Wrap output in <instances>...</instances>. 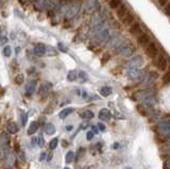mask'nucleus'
I'll list each match as a JSON object with an SVG mask.
<instances>
[{"mask_svg":"<svg viewBox=\"0 0 170 169\" xmlns=\"http://www.w3.org/2000/svg\"><path fill=\"white\" fill-rule=\"evenodd\" d=\"M7 42H8L7 32H5V31L0 32V45H4Z\"/></svg>","mask_w":170,"mask_h":169,"instance_id":"obj_32","label":"nucleus"},{"mask_svg":"<svg viewBox=\"0 0 170 169\" xmlns=\"http://www.w3.org/2000/svg\"><path fill=\"white\" fill-rule=\"evenodd\" d=\"M46 159H47V153H46V152H42V153H40V156H39V161L43 162V161H45Z\"/></svg>","mask_w":170,"mask_h":169,"instance_id":"obj_44","label":"nucleus"},{"mask_svg":"<svg viewBox=\"0 0 170 169\" xmlns=\"http://www.w3.org/2000/svg\"><path fill=\"white\" fill-rule=\"evenodd\" d=\"M12 54V49H11L10 46H5L3 48V55L7 56V58H10V55Z\"/></svg>","mask_w":170,"mask_h":169,"instance_id":"obj_37","label":"nucleus"},{"mask_svg":"<svg viewBox=\"0 0 170 169\" xmlns=\"http://www.w3.org/2000/svg\"><path fill=\"white\" fill-rule=\"evenodd\" d=\"M64 169H70L69 167H65V168H64Z\"/></svg>","mask_w":170,"mask_h":169,"instance_id":"obj_61","label":"nucleus"},{"mask_svg":"<svg viewBox=\"0 0 170 169\" xmlns=\"http://www.w3.org/2000/svg\"><path fill=\"white\" fill-rule=\"evenodd\" d=\"M107 36H109V32H107V30L100 31V32L98 33V35H97V37H98V39H99L100 42L105 41V39L107 38Z\"/></svg>","mask_w":170,"mask_h":169,"instance_id":"obj_25","label":"nucleus"},{"mask_svg":"<svg viewBox=\"0 0 170 169\" xmlns=\"http://www.w3.org/2000/svg\"><path fill=\"white\" fill-rule=\"evenodd\" d=\"M45 133L48 134V135H52V134L55 133V127L54 125H52V123H47V125H45Z\"/></svg>","mask_w":170,"mask_h":169,"instance_id":"obj_20","label":"nucleus"},{"mask_svg":"<svg viewBox=\"0 0 170 169\" xmlns=\"http://www.w3.org/2000/svg\"><path fill=\"white\" fill-rule=\"evenodd\" d=\"M158 79V74L157 71H150L148 74V76L145 78V80H147L148 83H153Z\"/></svg>","mask_w":170,"mask_h":169,"instance_id":"obj_14","label":"nucleus"},{"mask_svg":"<svg viewBox=\"0 0 170 169\" xmlns=\"http://www.w3.org/2000/svg\"><path fill=\"white\" fill-rule=\"evenodd\" d=\"M8 169H9V168H8Z\"/></svg>","mask_w":170,"mask_h":169,"instance_id":"obj_63","label":"nucleus"},{"mask_svg":"<svg viewBox=\"0 0 170 169\" xmlns=\"http://www.w3.org/2000/svg\"><path fill=\"white\" fill-rule=\"evenodd\" d=\"M167 65H168V62H167V59L164 55H160L157 59V63H156V66L160 70H166L167 69Z\"/></svg>","mask_w":170,"mask_h":169,"instance_id":"obj_7","label":"nucleus"},{"mask_svg":"<svg viewBox=\"0 0 170 169\" xmlns=\"http://www.w3.org/2000/svg\"><path fill=\"white\" fill-rule=\"evenodd\" d=\"M39 128V123H37V121L31 122L30 127H29V129H28V134H29V135H33V134H35L37 132Z\"/></svg>","mask_w":170,"mask_h":169,"instance_id":"obj_19","label":"nucleus"},{"mask_svg":"<svg viewBox=\"0 0 170 169\" xmlns=\"http://www.w3.org/2000/svg\"><path fill=\"white\" fill-rule=\"evenodd\" d=\"M169 10H170V5L169 4H166V8H165V13L167 16H169Z\"/></svg>","mask_w":170,"mask_h":169,"instance_id":"obj_53","label":"nucleus"},{"mask_svg":"<svg viewBox=\"0 0 170 169\" xmlns=\"http://www.w3.org/2000/svg\"><path fill=\"white\" fill-rule=\"evenodd\" d=\"M39 143V137H36V136H34L33 138H32V145H35Z\"/></svg>","mask_w":170,"mask_h":169,"instance_id":"obj_52","label":"nucleus"},{"mask_svg":"<svg viewBox=\"0 0 170 169\" xmlns=\"http://www.w3.org/2000/svg\"><path fill=\"white\" fill-rule=\"evenodd\" d=\"M110 60H111V54L109 52H105V53H103V55H102L101 64L102 65H105V64H106Z\"/></svg>","mask_w":170,"mask_h":169,"instance_id":"obj_31","label":"nucleus"},{"mask_svg":"<svg viewBox=\"0 0 170 169\" xmlns=\"http://www.w3.org/2000/svg\"><path fill=\"white\" fill-rule=\"evenodd\" d=\"M17 156H18V160H19L23 164H25V163H26V157H25V153H23V151H18Z\"/></svg>","mask_w":170,"mask_h":169,"instance_id":"obj_39","label":"nucleus"},{"mask_svg":"<svg viewBox=\"0 0 170 169\" xmlns=\"http://www.w3.org/2000/svg\"><path fill=\"white\" fill-rule=\"evenodd\" d=\"M84 169H90V168H84Z\"/></svg>","mask_w":170,"mask_h":169,"instance_id":"obj_62","label":"nucleus"},{"mask_svg":"<svg viewBox=\"0 0 170 169\" xmlns=\"http://www.w3.org/2000/svg\"><path fill=\"white\" fill-rule=\"evenodd\" d=\"M35 90H36V81H30L27 84L26 86V94L28 96H32L35 93Z\"/></svg>","mask_w":170,"mask_h":169,"instance_id":"obj_9","label":"nucleus"},{"mask_svg":"<svg viewBox=\"0 0 170 169\" xmlns=\"http://www.w3.org/2000/svg\"><path fill=\"white\" fill-rule=\"evenodd\" d=\"M121 4V0H110V8L111 9H117Z\"/></svg>","mask_w":170,"mask_h":169,"instance_id":"obj_27","label":"nucleus"},{"mask_svg":"<svg viewBox=\"0 0 170 169\" xmlns=\"http://www.w3.org/2000/svg\"><path fill=\"white\" fill-rule=\"evenodd\" d=\"M33 51H34L35 55L43 56L44 54H46V52H47V47H46L44 44H42V43H39V44L35 45Z\"/></svg>","mask_w":170,"mask_h":169,"instance_id":"obj_6","label":"nucleus"},{"mask_svg":"<svg viewBox=\"0 0 170 169\" xmlns=\"http://www.w3.org/2000/svg\"><path fill=\"white\" fill-rule=\"evenodd\" d=\"M132 53H133V49L131 47H123L120 49L119 54L125 56V58H129V56L132 55Z\"/></svg>","mask_w":170,"mask_h":169,"instance_id":"obj_15","label":"nucleus"},{"mask_svg":"<svg viewBox=\"0 0 170 169\" xmlns=\"http://www.w3.org/2000/svg\"><path fill=\"white\" fill-rule=\"evenodd\" d=\"M51 88H52V84H51V83H49V82L42 83L40 88H39V94H40V95H43V93H44V94L49 93L51 90Z\"/></svg>","mask_w":170,"mask_h":169,"instance_id":"obj_12","label":"nucleus"},{"mask_svg":"<svg viewBox=\"0 0 170 169\" xmlns=\"http://www.w3.org/2000/svg\"><path fill=\"white\" fill-rule=\"evenodd\" d=\"M169 0H158V3H160L161 7H165L166 4H168Z\"/></svg>","mask_w":170,"mask_h":169,"instance_id":"obj_45","label":"nucleus"},{"mask_svg":"<svg viewBox=\"0 0 170 169\" xmlns=\"http://www.w3.org/2000/svg\"><path fill=\"white\" fill-rule=\"evenodd\" d=\"M140 25L138 23H134L133 25L131 26L130 28V33L132 34V35H137V34L140 33Z\"/></svg>","mask_w":170,"mask_h":169,"instance_id":"obj_21","label":"nucleus"},{"mask_svg":"<svg viewBox=\"0 0 170 169\" xmlns=\"http://www.w3.org/2000/svg\"><path fill=\"white\" fill-rule=\"evenodd\" d=\"M37 123H39V125H44V123H45V117H40V118H39V121L37 122Z\"/></svg>","mask_w":170,"mask_h":169,"instance_id":"obj_51","label":"nucleus"},{"mask_svg":"<svg viewBox=\"0 0 170 169\" xmlns=\"http://www.w3.org/2000/svg\"><path fill=\"white\" fill-rule=\"evenodd\" d=\"M77 77H78V74L75 70H70L68 74H67V80L69 82H74L77 80Z\"/></svg>","mask_w":170,"mask_h":169,"instance_id":"obj_24","label":"nucleus"},{"mask_svg":"<svg viewBox=\"0 0 170 169\" xmlns=\"http://www.w3.org/2000/svg\"><path fill=\"white\" fill-rule=\"evenodd\" d=\"M126 74L131 80H133L134 82H142L145 80L146 78V72L142 69H133V68H128L126 70Z\"/></svg>","mask_w":170,"mask_h":169,"instance_id":"obj_1","label":"nucleus"},{"mask_svg":"<svg viewBox=\"0 0 170 169\" xmlns=\"http://www.w3.org/2000/svg\"><path fill=\"white\" fill-rule=\"evenodd\" d=\"M19 51H20V48H18V47H17V48H16V52L18 53V52H19Z\"/></svg>","mask_w":170,"mask_h":169,"instance_id":"obj_59","label":"nucleus"},{"mask_svg":"<svg viewBox=\"0 0 170 169\" xmlns=\"http://www.w3.org/2000/svg\"><path fill=\"white\" fill-rule=\"evenodd\" d=\"M15 83L17 85H21L23 83V81H25V78H23V74H18L17 76L15 77Z\"/></svg>","mask_w":170,"mask_h":169,"instance_id":"obj_30","label":"nucleus"},{"mask_svg":"<svg viewBox=\"0 0 170 169\" xmlns=\"http://www.w3.org/2000/svg\"><path fill=\"white\" fill-rule=\"evenodd\" d=\"M126 14H128V9H126V7L125 4L120 5V8L117 10V17L119 18V19H123Z\"/></svg>","mask_w":170,"mask_h":169,"instance_id":"obj_13","label":"nucleus"},{"mask_svg":"<svg viewBox=\"0 0 170 169\" xmlns=\"http://www.w3.org/2000/svg\"><path fill=\"white\" fill-rule=\"evenodd\" d=\"M138 43H139L140 46H142V47L148 46V45L150 44V36H149V34L142 33V35L138 37Z\"/></svg>","mask_w":170,"mask_h":169,"instance_id":"obj_10","label":"nucleus"},{"mask_svg":"<svg viewBox=\"0 0 170 169\" xmlns=\"http://www.w3.org/2000/svg\"><path fill=\"white\" fill-rule=\"evenodd\" d=\"M157 129L161 131V133L163 134H169L170 131V123L168 120H162V121L157 125Z\"/></svg>","mask_w":170,"mask_h":169,"instance_id":"obj_5","label":"nucleus"},{"mask_svg":"<svg viewBox=\"0 0 170 169\" xmlns=\"http://www.w3.org/2000/svg\"><path fill=\"white\" fill-rule=\"evenodd\" d=\"M85 152H86V149H85V148H83V147L79 148V150H78V153H77V161L82 159V157L84 156Z\"/></svg>","mask_w":170,"mask_h":169,"instance_id":"obj_35","label":"nucleus"},{"mask_svg":"<svg viewBox=\"0 0 170 169\" xmlns=\"http://www.w3.org/2000/svg\"><path fill=\"white\" fill-rule=\"evenodd\" d=\"M48 50H49V53H48V54H49V55H56V54H58V52L55 51L54 48L48 47Z\"/></svg>","mask_w":170,"mask_h":169,"instance_id":"obj_43","label":"nucleus"},{"mask_svg":"<svg viewBox=\"0 0 170 169\" xmlns=\"http://www.w3.org/2000/svg\"><path fill=\"white\" fill-rule=\"evenodd\" d=\"M59 145V138H53L52 141L49 143V148L51 150H54Z\"/></svg>","mask_w":170,"mask_h":169,"instance_id":"obj_36","label":"nucleus"},{"mask_svg":"<svg viewBox=\"0 0 170 169\" xmlns=\"http://www.w3.org/2000/svg\"><path fill=\"white\" fill-rule=\"evenodd\" d=\"M54 106H55V104L53 103V102H51V103L49 104V105H48L47 108H46L45 113H46V114H51L53 110H54Z\"/></svg>","mask_w":170,"mask_h":169,"instance_id":"obj_38","label":"nucleus"},{"mask_svg":"<svg viewBox=\"0 0 170 169\" xmlns=\"http://www.w3.org/2000/svg\"><path fill=\"white\" fill-rule=\"evenodd\" d=\"M58 46H59V48H60V50L62 52H67V47L63 44V43H59Z\"/></svg>","mask_w":170,"mask_h":169,"instance_id":"obj_42","label":"nucleus"},{"mask_svg":"<svg viewBox=\"0 0 170 169\" xmlns=\"http://www.w3.org/2000/svg\"><path fill=\"white\" fill-rule=\"evenodd\" d=\"M98 130H100V131H105V125H103V123H99L98 125Z\"/></svg>","mask_w":170,"mask_h":169,"instance_id":"obj_50","label":"nucleus"},{"mask_svg":"<svg viewBox=\"0 0 170 169\" xmlns=\"http://www.w3.org/2000/svg\"><path fill=\"white\" fill-rule=\"evenodd\" d=\"M99 119L100 120H103V121H107V120L111 119V116H112V114H111L110 110L107 109H102L100 112H99Z\"/></svg>","mask_w":170,"mask_h":169,"instance_id":"obj_8","label":"nucleus"},{"mask_svg":"<svg viewBox=\"0 0 170 169\" xmlns=\"http://www.w3.org/2000/svg\"><path fill=\"white\" fill-rule=\"evenodd\" d=\"M72 128H74L72 125H67V127H66V130H67V131H71V130H72Z\"/></svg>","mask_w":170,"mask_h":169,"instance_id":"obj_56","label":"nucleus"},{"mask_svg":"<svg viewBox=\"0 0 170 169\" xmlns=\"http://www.w3.org/2000/svg\"><path fill=\"white\" fill-rule=\"evenodd\" d=\"M121 45V42H120V39H119V37H113L112 39L109 42V46L110 48H117V47H119Z\"/></svg>","mask_w":170,"mask_h":169,"instance_id":"obj_22","label":"nucleus"},{"mask_svg":"<svg viewBox=\"0 0 170 169\" xmlns=\"http://www.w3.org/2000/svg\"><path fill=\"white\" fill-rule=\"evenodd\" d=\"M117 147H118V143H115V144H114V147H113V148H114V149H117Z\"/></svg>","mask_w":170,"mask_h":169,"instance_id":"obj_57","label":"nucleus"},{"mask_svg":"<svg viewBox=\"0 0 170 169\" xmlns=\"http://www.w3.org/2000/svg\"><path fill=\"white\" fill-rule=\"evenodd\" d=\"M123 21V25L126 26V27H129V26H131L132 23H134V16L133 14H131V13H128V14L126 15V17L122 19Z\"/></svg>","mask_w":170,"mask_h":169,"instance_id":"obj_18","label":"nucleus"},{"mask_svg":"<svg viewBox=\"0 0 170 169\" xmlns=\"http://www.w3.org/2000/svg\"><path fill=\"white\" fill-rule=\"evenodd\" d=\"M7 130L10 134H16L19 129H18L17 125H16L15 122H10V123H8V125H7Z\"/></svg>","mask_w":170,"mask_h":169,"instance_id":"obj_17","label":"nucleus"},{"mask_svg":"<svg viewBox=\"0 0 170 169\" xmlns=\"http://www.w3.org/2000/svg\"><path fill=\"white\" fill-rule=\"evenodd\" d=\"M5 156H7V149L0 148V161L4 160Z\"/></svg>","mask_w":170,"mask_h":169,"instance_id":"obj_40","label":"nucleus"},{"mask_svg":"<svg viewBox=\"0 0 170 169\" xmlns=\"http://www.w3.org/2000/svg\"><path fill=\"white\" fill-rule=\"evenodd\" d=\"M75 160V153L72 151H69L67 152L66 156H65V162L67 163V164H70V163H72Z\"/></svg>","mask_w":170,"mask_h":169,"instance_id":"obj_26","label":"nucleus"},{"mask_svg":"<svg viewBox=\"0 0 170 169\" xmlns=\"http://www.w3.org/2000/svg\"><path fill=\"white\" fill-rule=\"evenodd\" d=\"M83 98H87V94H86V93H83Z\"/></svg>","mask_w":170,"mask_h":169,"instance_id":"obj_58","label":"nucleus"},{"mask_svg":"<svg viewBox=\"0 0 170 169\" xmlns=\"http://www.w3.org/2000/svg\"><path fill=\"white\" fill-rule=\"evenodd\" d=\"M125 169H132L131 167H126V168H125Z\"/></svg>","mask_w":170,"mask_h":169,"instance_id":"obj_60","label":"nucleus"},{"mask_svg":"<svg viewBox=\"0 0 170 169\" xmlns=\"http://www.w3.org/2000/svg\"><path fill=\"white\" fill-rule=\"evenodd\" d=\"M86 137H87V141H91L93 137H94V133L91 132V131L87 132V134H86Z\"/></svg>","mask_w":170,"mask_h":169,"instance_id":"obj_46","label":"nucleus"},{"mask_svg":"<svg viewBox=\"0 0 170 169\" xmlns=\"http://www.w3.org/2000/svg\"><path fill=\"white\" fill-rule=\"evenodd\" d=\"M112 92L113 90L110 86H103L102 88H100V95L102 97H109L111 94H112Z\"/></svg>","mask_w":170,"mask_h":169,"instance_id":"obj_23","label":"nucleus"},{"mask_svg":"<svg viewBox=\"0 0 170 169\" xmlns=\"http://www.w3.org/2000/svg\"><path fill=\"white\" fill-rule=\"evenodd\" d=\"M169 79H170V72H166V74L163 76V82L167 84V83L169 82Z\"/></svg>","mask_w":170,"mask_h":169,"instance_id":"obj_41","label":"nucleus"},{"mask_svg":"<svg viewBox=\"0 0 170 169\" xmlns=\"http://www.w3.org/2000/svg\"><path fill=\"white\" fill-rule=\"evenodd\" d=\"M44 139H43V136L42 135H39V147H43L44 146Z\"/></svg>","mask_w":170,"mask_h":169,"instance_id":"obj_47","label":"nucleus"},{"mask_svg":"<svg viewBox=\"0 0 170 169\" xmlns=\"http://www.w3.org/2000/svg\"><path fill=\"white\" fill-rule=\"evenodd\" d=\"M20 118H21V123H23V125L25 127L27 125V121H28V114H27L26 112L21 111L20 112Z\"/></svg>","mask_w":170,"mask_h":169,"instance_id":"obj_33","label":"nucleus"},{"mask_svg":"<svg viewBox=\"0 0 170 169\" xmlns=\"http://www.w3.org/2000/svg\"><path fill=\"white\" fill-rule=\"evenodd\" d=\"M154 95V92L152 90H137L133 94V99L134 100H138V101H144L147 98L152 97Z\"/></svg>","mask_w":170,"mask_h":169,"instance_id":"obj_2","label":"nucleus"},{"mask_svg":"<svg viewBox=\"0 0 170 169\" xmlns=\"http://www.w3.org/2000/svg\"><path fill=\"white\" fill-rule=\"evenodd\" d=\"M146 50H147V54L152 59H154L158 55V48L156 46L155 43L153 42H150V44L147 46V49Z\"/></svg>","mask_w":170,"mask_h":169,"instance_id":"obj_4","label":"nucleus"},{"mask_svg":"<svg viewBox=\"0 0 170 169\" xmlns=\"http://www.w3.org/2000/svg\"><path fill=\"white\" fill-rule=\"evenodd\" d=\"M82 117L84 118V119H91V118H94V113L90 111V110H87V111H84L82 113Z\"/></svg>","mask_w":170,"mask_h":169,"instance_id":"obj_29","label":"nucleus"},{"mask_svg":"<svg viewBox=\"0 0 170 169\" xmlns=\"http://www.w3.org/2000/svg\"><path fill=\"white\" fill-rule=\"evenodd\" d=\"M72 112H75V109L74 108H66L64 110H62L60 112V114H59V117L61 118V119H64V118H66L68 115L71 114Z\"/></svg>","mask_w":170,"mask_h":169,"instance_id":"obj_16","label":"nucleus"},{"mask_svg":"<svg viewBox=\"0 0 170 169\" xmlns=\"http://www.w3.org/2000/svg\"><path fill=\"white\" fill-rule=\"evenodd\" d=\"M77 78H79V80H80L81 83H84V82L87 81V74L84 72V71H80L79 74H78Z\"/></svg>","mask_w":170,"mask_h":169,"instance_id":"obj_28","label":"nucleus"},{"mask_svg":"<svg viewBox=\"0 0 170 169\" xmlns=\"http://www.w3.org/2000/svg\"><path fill=\"white\" fill-rule=\"evenodd\" d=\"M163 168H164V169H170V168H169V161H165V162H164Z\"/></svg>","mask_w":170,"mask_h":169,"instance_id":"obj_49","label":"nucleus"},{"mask_svg":"<svg viewBox=\"0 0 170 169\" xmlns=\"http://www.w3.org/2000/svg\"><path fill=\"white\" fill-rule=\"evenodd\" d=\"M10 144V137L8 136L7 133H1L0 134V147L5 149Z\"/></svg>","mask_w":170,"mask_h":169,"instance_id":"obj_11","label":"nucleus"},{"mask_svg":"<svg viewBox=\"0 0 170 169\" xmlns=\"http://www.w3.org/2000/svg\"><path fill=\"white\" fill-rule=\"evenodd\" d=\"M52 157H53L52 153H50V154H49V156H48V159H47V161H48V162H50V161L52 160Z\"/></svg>","mask_w":170,"mask_h":169,"instance_id":"obj_55","label":"nucleus"},{"mask_svg":"<svg viewBox=\"0 0 170 169\" xmlns=\"http://www.w3.org/2000/svg\"><path fill=\"white\" fill-rule=\"evenodd\" d=\"M91 129H93V130H91V132H93L94 134H98V133H99L98 127H95V125H93V127H91Z\"/></svg>","mask_w":170,"mask_h":169,"instance_id":"obj_48","label":"nucleus"},{"mask_svg":"<svg viewBox=\"0 0 170 169\" xmlns=\"http://www.w3.org/2000/svg\"><path fill=\"white\" fill-rule=\"evenodd\" d=\"M142 65H144V59H142V55H135L129 61L128 68L139 69Z\"/></svg>","mask_w":170,"mask_h":169,"instance_id":"obj_3","label":"nucleus"},{"mask_svg":"<svg viewBox=\"0 0 170 169\" xmlns=\"http://www.w3.org/2000/svg\"><path fill=\"white\" fill-rule=\"evenodd\" d=\"M61 143H62V145H63L64 148H66V147H68V141H62Z\"/></svg>","mask_w":170,"mask_h":169,"instance_id":"obj_54","label":"nucleus"},{"mask_svg":"<svg viewBox=\"0 0 170 169\" xmlns=\"http://www.w3.org/2000/svg\"><path fill=\"white\" fill-rule=\"evenodd\" d=\"M136 109L142 116H147V111H146V106H144L142 104H137L136 105Z\"/></svg>","mask_w":170,"mask_h":169,"instance_id":"obj_34","label":"nucleus"}]
</instances>
